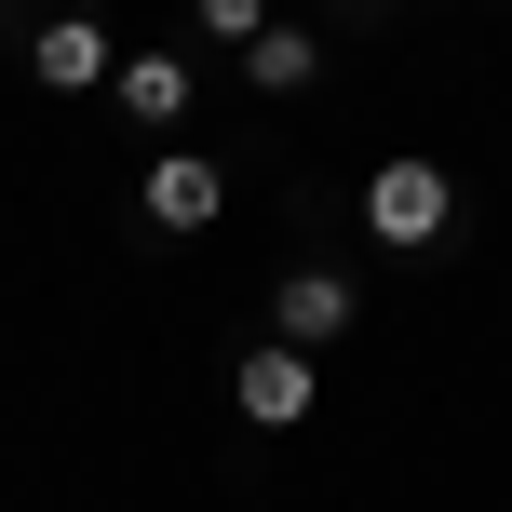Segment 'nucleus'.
Wrapping results in <instances>:
<instances>
[{
    "label": "nucleus",
    "instance_id": "nucleus-1",
    "mask_svg": "<svg viewBox=\"0 0 512 512\" xmlns=\"http://www.w3.org/2000/svg\"><path fill=\"white\" fill-rule=\"evenodd\" d=\"M0 41H14V68L41 95H108L122 81V41H108L95 0H0Z\"/></svg>",
    "mask_w": 512,
    "mask_h": 512
},
{
    "label": "nucleus",
    "instance_id": "nucleus-2",
    "mask_svg": "<svg viewBox=\"0 0 512 512\" xmlns=\"http://www.w3.org/2000/svg\"><path fill=\"white\" fill-rule=\"evenodd\" d=\"M351 230L378 243V256H432L445 230H459V176H445L432 149H391L378 176L351 189Z\"/></svg>",
    "mask_w": 512,
    "mask_h": 512
},
{
    "label": "nucleus",
    "instance_id": "nucleus-3",
    "mask_svg": "<svg viewBox=\"0 0 512 512\" xmlns=\"http://www.w3.org/2000/svg\"><path fill=\"white\" fill-rule=\"evenodd\" d=\"M135 216H149L162 243L216 230V216H230V162H216V149H189V135H162V149H149V176H135Z\"/></svg>",
    "mask_w": 512,
    "mask_h": 512
},
{
    "label": "nucleus",
    "instance_id": "nucleus-4",
    "mask_svg": "<svg viewBox=\"0 0 512 512\" xmlns=\"http://www.w3.org/2000/svg\"><path fill=\"white\" fill-rule=\"evenodd\" d=\"M351 324H364V283L337 270V256H297V270L270 283V337H283V351H310V364H324Z\"/></svg>",
    "mask_w": 512,
    "mask_h": 512
},
{
    "label": "nucleus",
    "instance_id": "nucleus-5",
    "mask_svg": "<svg viewBox=\"0 0 512 512\" xmlns=\"http://www.w3.org/2000/svg\"><path fill=\"white\" fill-rule=\"evenodd\" d=\"M230 405H243V432H297V418L324 405V364L283 351V337H256V351L230 364Z\"/></svg>",
    "mask_w": 512,
    "mask_h": 512
},
{
    "label": "nucleus",
    "instance_id": "nucleus-6",
    "mask_svg": "<svg viewBox=\"0 0 512 512\" xmlns=\"http://www.w3.org/2000/svg\"><path fill=\"white\" fill-rule=\"evenodd\" d=\"M230 68H243V95H324L337 41H324V27H297V14H270V27H256V41L230 54Z\"/></svg>",
    "mask_w": 512,
    "mask_h": 512
},
{
    "label": "nucleus",
    "instance_id": "nucleus-7",
    "mask_svg": "<svg viewBox=\"0 0 512 512\" xmlns=\"http://www.w3.org/2000/svg\"><path fill=\"white\" fill-rule=\"evenodd\" d=\"M189 54H122V81H108V108H122L135 135H189Z\"/></svg>",
    "mask_w": 512,
    "mask_h": 512
},
{
    "label": "nucleus",
    "instance_id": "nucleus-8",
    "mask_svg": "<svg viewBox=\"0 0 512 512\" xmlns=\"http://www.w3.org/2000/svg\"><path fill=\"white\" fill-rule=\"evenodd\" d=\"M189 27H203V41H216V54H243V41H256V27H270V0H189Z\"/></svg>",
    "mask_w": 512,
    "mask_h": 512
},
{
    "label": "nucleus",
    "instance_id": "nucleus-9",
    "mask_svg": "<svg viewBox=\"0 0 512 512\" xmlns=\"http://www.w3.org/2000/svg\"><path fill=\"white\" fill-rule=\"evenodd\" d=\"M324 14H337V27H378V14H391V0H324Z\"/></svg>",
    "mask_w": 512,
    "mask_h": 512
},
{
    "label": "nucleus",
    "instance_id": "nucleus-10",
    "mask_svg": "<svg viewBox=\"0 0 512 512\" xmlns=\"http://www.w3.org/2000/svg\"><path fill=\"white\" fill-rule=\"evenodd\" d=\"M418 14H459V0H418Z\"/></svg>",
    "mask_w": 512,
    "mask_h": 512
}]
</instances>
